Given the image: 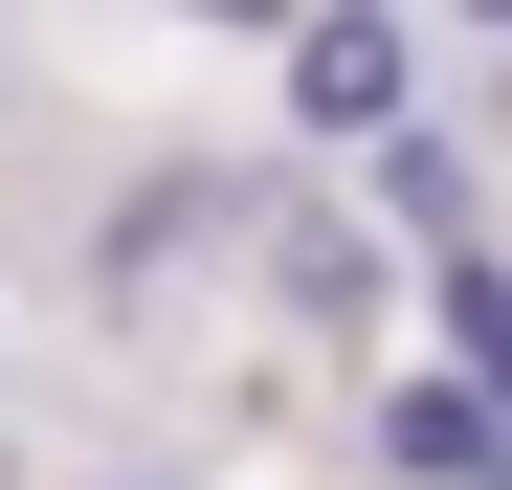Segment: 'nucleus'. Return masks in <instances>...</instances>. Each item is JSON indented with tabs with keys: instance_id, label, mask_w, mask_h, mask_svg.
Here are the masks:
<instances>
[{
	"instance_id": "f257e3e1",
	"label": "nucleus",
	"mask_w": 512,
	"mask_h": 490,
	"mask_svg": "<svg viewBox=\"0 0 512 490\" xmlns=\"http://www.w3.org/2000/svg\"><path fill=\"white\" fill-rule=\"evenodd\" d=\"M290 112L312 134H401L423 112V23L401 0H290Z\"/></svg>"
},
{
	"instance_id": "f03ea898",
	"label": "nucleus",
	"mask_w": 512,
	"mask_h": 490,
	"mask_svg": "<svg viewBox=\"0 0 512 490\" xmlns=\"http://www.w3.org/2000/svg\"><path fill=\"white\" fill-rule=\"evenodd\" d=\"M357 446H379L401 490H512V379H468V357H446V379H379Z\"/></svg>"
},
{
	"instance_id": "7ed1b4c3",
	"label": "nucleus",
	"mask_w": 512,
	"mask_h": 490,
	"mask_svg": "<svg viewBox=\"0 0 512 490\" xmlns=\"http://www.w3.org/2000/svg\"><path fill=\"white\" fill-rule=\"evenodd\" d=\"M379 223H401V245H468V156H446V134H423V112L379 134Z\"/></svg>"
},
{
	"instance_id": "20e7f679",
	"label": "nucleus",
	"mask_w": 512,
	"mask_h": 490,
	"mask_svg": "<svg viewBox=\"0 0 512 490\" xmlns=\"http://www.w3.org/2000/svg\"><path fill=\"white\" fill-rule=\"evenodd\" d=\"M423 268H446V357H468V379H512V268H468V245H423Z\"/></svg>"
},
{
	"instance_id": "39448f33",
	"label": "nucleus",
	"mask_w": 512,
	"mask_h": 490,
	"mask_svg": "<svg viewBox=\"0 0 512 490\" xmlns=\"http://www.w3.org/2000/svg\"><path fill=\"white\" fill-rule=\"evenodd\" d=\"M446 23H512V0H446Z\"/></svg>"
}]
</instances>
